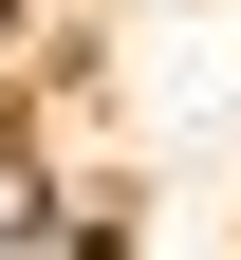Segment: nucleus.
Listing matches in <instances>:
<instances>
[{"label": "nucleus", "instance_id": "obj_2", "mask_svg": "<svg viewBox=\"0 0 241 260\" xmlns=\"http://www.w3.org/2000/svg\"><path fill=\"white\" fill-rule=\"evenodd\" d=\"M0 19H19V0H0Z\"/></svg>", "mask_w": 241, "mask_h": 260}, {"label": "nucleus", "instance_id": "obj_1", "mask_svg": "<svg viewBox=\"0 0 241 260\" xmlns=\"http://www.w3.org/2000/svg\"><path fill=\"white\" fill-rule=\"evenodd\" d=\"M38 223H56V186L19 168V149H0V242H38Z\"/></svg>", "mask_w": 241, "mask_h": 260}]
</instances>
